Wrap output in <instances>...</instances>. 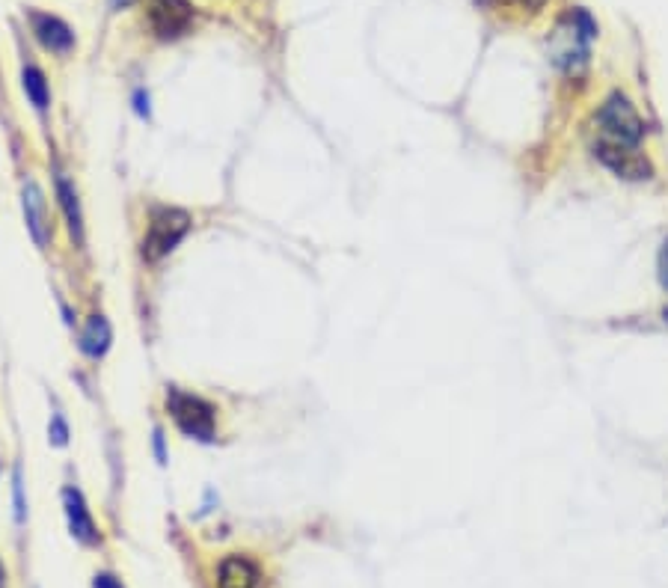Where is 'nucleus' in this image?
<instances>
[{
    "label": "nucleus",
    "instance_id": "4468645a",
    "mask_svg": "<svg viewBox=\"0 0 668 588\" xmlns=\"http://www.w3.org/2000/svg\"><path fill=\"white\" fill-rule=\"evenodd\" d=\"M12 493H15V520L24 523V493H21V470H15L12 479Z\"/></svg>",
    "mask_w": 668,
    "mask_h": 588
},
{
    "label": "nucleus",
    "instance_id": "39448f33",
    "mask_svg": "<svg viewBox=\"0 0 668 588\" xmlns=\"http://www.w3.org/2000/svg\"><path fill=\"white\" fill-rule=\"evenodd\" d=\"M21 205H24V220H27V229L36 241V247H48L51 244V214H48V202L45 194L36 182H24V191H21Z\"/></svg>",
    "mask_w": 668,
    "mask_h": 588
},
{
    "label": "nucleus",
    "instance_id": "2eb2a0df",
    "mask_svg": "<svg viewBox=\"0 0 668 588\" xmlns=\"http://www.w3.org/2000/svg\"><path fill=\"white\" fill-rule=\"evenodd\" d=\"M499 6H511V9H523V12H538L547 0H496Z\"/></svg>",
    "mask_w": 668,
    "mask_h": 588
},
{
    "label": "nucleus",
    "instance_id": "a211bd4d",
    "mask_svg": "<svg viewBox=\"0 0 668 588\" xmlns=\"http://www.w3.org/2000/svg\"><path fill=\"white\" fill-rule=\"evenodd\" d=\"M155 449H158V458L164 461V434L161 431H155Z\"/></svg>",
    "mask_w": 668,
    "mask_h": 588
},
{
    "label": "nucleus",
    "instance_id": "f03ea898",
    "mask_svg": "<svg viewBox=\"0 0 668 588\" xmlns=\"http://www.w3.org/2000/svg\"><path fill=\"white\" fill-rule=\"evenodd\" d=\"M191 223V214L185 208H176V205L152 208L149 226H146V235H143V259L146 262H161L191 232Z\"/></svg>",
    "mask_w": 668,
    "mask_h": 588
},
{
    "label": "nucleus",
    "instance_id": "dca6fc26",
    "mask_svg": "<svg viewBox=\"0 0 668 588\" xmlns=\"http://www.w3.org/2000/svg\"><path fill=\"white\" fill-rule=\"evenodd\" d=\"M93 588H122V583L116 577H110V574H98Z\"/></svg>",
    "mask_w": 668,
    "mask_h": 588
},
{
    "label": "nucleus",
    "instance_id": "f8f14e48",
    "mask_svg": "<svg viewBox=\"0 0 668 588\" xmlns=\"http://www.w3.org/2000/svg\"><path fill=\"white\" fill-rule=\"evenodd\" d=\"M21 87H24V93H27V98L33 101L36 110H48V104H51V90H48L45 75H42L36 66H24V72H21Z\"/></svg>",
    "mask_w": 668,
    "mask_h": 588
},
{
    "label": "nucleus",
    "instance_id": "6ab92c4d",
    "mask_svg": "<svg viewBox=\"0 0 668 588\" xmlns=\"http://www.w3.org/2000/svg\"><path fill=\"white\" fill-rule=\"evenodd\" d=\"M6 586V571H3V565H0V588Z\"/></svg>",
    "mask_w": 668,
    "mask_h": 588
},
{
    "label": "nucleus",
    "instance_id": "6e6552de",
    "mask_svg": "<svg viewBox=\"0 0 668 588\" xmlns=\"http://www.w3.org/2000/svg\"><path fill=\"white\" fill-rule=\"evenodd\" d=\"M33 21V33L36 39L48 48V51H57V54H69L75 48V33L66 21H60L57 15H45V12H33L30 15Z\"/></svg>",
    "mask_w": 668,
    "mask_h": 588
},
{
    "label": "nucleus",
    "instance_id": "aec40b11",
    "mask_svg": "<svg viewBox=\"0 0 668 588\" xmlns=\"http://www.w3.org/2000/svg\"><path fill=\"white\" fill-rule=\"evenodd\" d=\"M125 3H131V0H113V6H125Z\"/></svg>",
    "mask_w": 668,
    "mask_h": 588
},
{
    "label": "nucleus",
    "instance_id": "9d476101",
    "mask_svg": "<svg viewBox=\"0 0 668 588\" xmlns=\"http://www.w3.org/2000/svg\"><path fill=\"white\" fill-rule=\"evenodd\" d=\"M57 199H60V208H63V214H66V223H69L72 238L81 244V241H84V214H81L78 191H75V185L69 182L66 173H57Z\"/></svg>",
    "mask_w": 668,
    "mask_h": 588
},
{
    "label": "nucleus",
    "instance_id": "20e7f679",
    "mask_svg": "<svg viewBox=\"0 0 668 588\" xmlns=\"http://www.w3.org/2000/svg\"><path fill=\"white\" fill-rule=\"evenodd\" d=\"M594 152L621 179L639 182V179H651V173H654L651 161L639 152V146H600V143H594Z\"/></svg>",
    "mask_w": 668,
    "mask_h": 588
},
{
    "label": "nucleus",
    "instance_id": "f3484780",
    "mask_svg": "<svg viewBox=\"0 0 668 588\" xmlns=\"http://www.w3.org/2000/svg\"><path fill=\"white\" fill-rule=\"evenodd\" d=\"M660 280H663V286L668 289V241L663 244V253H660Z\"/></svg>",
    "mask_w": 668,
    "mask_h": 588
},
{
    "label": "nucleus",
    "instance_id": "ddd939ff",
    "mask_svg": "<svg viewBox=\"0 0 668 588\" xmlns=\"http://www.w3.org/2000/svg\"><path fill=\"white\" fill-rule=\"evenodd\" d=\"M51 440H54V446H66V440H69V428L60 413L51 419Z\"/></svg>",
    "mask_w": 668,
    "mask_h": 588
},
{
    "label": "nucleus",
    "instance_id": "9b49d317",
    "mask_svg": "<svg viewBox=\"0 0 668 588\" xmlns=\"http://www.w3.org/2000/svg\"><path fill=\"white\" fill-rule=\"evenodd\" d=\"M110 339H113V333H110L107 318H104V315H93V318L87 321L84 333H81V351H84L87 357L98 360V357H104V354H107Z\"/></svg>",
    "mask_w": 668,
    "mask_h": 588
},
{
    "label": "nucleus",
    "instance_id": "412c9836",
    "mask_svg": "<svg viewBox=\"0 0 668 588\" xmlns=\"http://www.w3.org/2000/svg\"><path fill=\"white\" fill-rule=\"evenodd\" d=\"M663 315H666V321H668V306H666V312H663Z\"/></svg>",
    "mask_w": 668,
    "mask_h": 588
},
{
    "label": "nucleus",
    "instance_id": "f257e3e1",
    "mask_svg": "<svg viewBox=\"0 0 668 588\" xmlns=\"http://www.w3.org/2000/svg\"><path fill=\"white\" fill-rule=\"evenodd\" d=\"M594 125L600 146H639L645 137L642 116L621 93H612L603 101V107L594 116Z\"/></svg>",
    "mask_w": 668,
    "mask_h": 588
},
{
    "label": "nucleus",
    "instance_id": "7ed1b4c3",
    "mask_svg": "<svg viewBox=\"0 0 668 588\" xmlns=\"http://www.w3.org/2000/svg\"><path fill=\"white\" fill-rule=\"evenodd\" d=\"M167 410L173 416V422L179 425L182 434H188L193 440H214V428H217V410L193 395V392H182L176 387L167 390Z\"/></svg>",
    "mask_w": 668,
    "mask_h": 588
},
{
    "label": "nucleus",
    "instance_id": "0eeeda50",
    "mask_svg": "<svg viewBox=\"0 0 668 588\" xmlns=\"http://www.w3.org/2000/svg\"><path fill=\"white\" fill-rule=\"evenodd\" d=\"M63 508H66V520H69L72 538H78V541L87 544V547H96L98 541H101V535H98L96 520H93V514H90V508H87V502H84V496H81V490H63Z\"/></svg>",
    "mask_w": 668,
    "mask_h": 588
},
{
    "label": "nucleus",
    "instance_id": "423d86ee",
    "mask_svg": "<svg viewBox=\"0 0 668 588\" xmlns=\"http://www.w3.org/2000/svg\"><path fill=\"white\" fill-rule=\"evenodd\" d=\"M193 9L188 0H152L149 21L161 39H176L191 27Z\"/></svg>",
    "mask_w": 668,
    "mask_h": 588
},
{
    "label": "nucleus",
    "instance_id": "1a4fd4ad",
    "mask_svg": "<svg viewBox=\"0 0 668 588\" xmlns=\"http://www.w3.org/2000/svg\"><path fill=\"white\" fill-rule=\"evenodd\" d=\"M217 586L220 588H262V571L253 559L247 556H226L220 562V574H217Z\"/></svg>",
    "mask_w": 668,
    "mask_h": 588
}]
</instances>
